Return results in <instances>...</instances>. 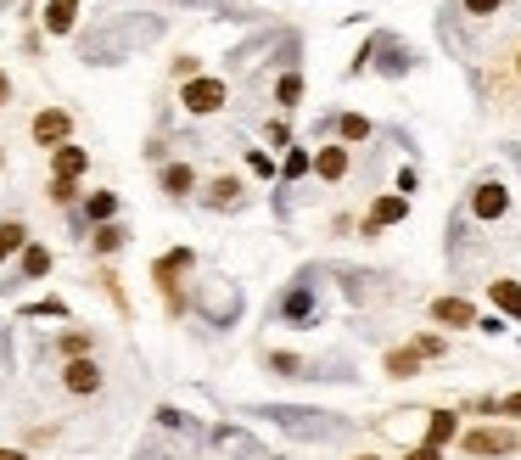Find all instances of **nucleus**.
Instances as JSON below:
<instances>
[{"mask_svg": "<svg viewBox=\"0 0 521 460\" xmlns=\"http://www.w3.org/2000/svg\"><path fill=\"white\" fill-rule=\"evenodd\" d=\"M314 174H320V180H331V186H337V180H348V146H320V152H314Z\"/></svg>", "mask_w": 521, "mask_h": 460, "instance_id": "obj_10", "label": "nucleus"}, {"mask_svg": "<svg viewBox=\"0 0 521 460\" xmlns=\"http://www.w3.org/2000/svg\"><path fill=\"white\" fill-rule=\"evenodd\" d=\"M68 130H73V118L62 113V107H51V113L34 118V141L51 146V152H57V146H68Z\"/></svg>", "mask_w": 521, "mask_h": 460, "instance_id": "obj_6", "label": "nucleus"}, {"mask_svg": "<svg viewBox=\"0 0 521 460\" xmlns=\"http://www.w3.org/2000/svg\"><path fill=\"white\" fill-rule=\"evenodd\" d=\"M180 101H185V113H219L230 101V90H225V79H191V85L180 90Z\"/></svg>", "mask_w": 521, "mask_h": 460, "instance_id": "obj_4", "label": "nucleus"}, {"mask_svg": "<svg viewBox=\"0 0 521 460\" xmlns=\"http://www.w3.org/2000/svg\"><path fill=\"white\" fill-rule=\"evenodd\" d=\"M510 214V186L505 180H477L471 186V219H482V225H493V219Z\"/></svg>", "mask_w": 521, "mask_h": 460, "instance_id": "obj_3", "label": "nucleus"}, {"mask_svg": "<svg viewBox=\"0 0 521 460\" xmlns=\"http://www.w3.org/2000/svg\"><path fill=\"white\" fill-rule=\"evenodd\" d=\"M337 135H342V141H370V118L342 113V118H337Z\"/></svg>", "mask_w": 521, "mask_h": 460, "instance_id": "obj_21", "label": "nucleus"}, {"mask_svg": "<svg viewBox=\"0 0 521 460\" xmlns=\"http://www.w3.org/2000/svg\"><path fill=\"white\" fill-rule=\"evenodd\" d=\"M6 96H12V79H6V73H0V101H6Z\"/></svg>", "mask_w": 521, "mask_h": 460, "instance_id": "obj_35", "label": "nucleus"}, {"mask_svg": "<svg viewBox=\"0 0 521 460\" xmlns=\"http://www.w3.org/2000/svg\"><path fill=\"white\" fill-rule=\"evenodd\" d=\"M493 416H521V393H510V399L493 404Z\"/></svg>", "mask_w": 521, "mask_h": 460, "instance_id": "obj_30", "label": "nucleus"}, {"mask_svg": "<svg viewBox=\"0 0 521 460\" xmlns=\"http://www.w3.org/2000/svg\"><path fill=\"white\" fill-rule=\"evenodd\" d=\"M23 247H29V230L17 225V219H6V225H0V264L12 259V253H23Z\"/></svg>", "mask_w": 521, "mask_h": 460, "instance_id": "obj_16", "label": "nucleus"}, {"mask_svg": "<svg viewBox=\"0 0 521 460\" xmlns=\"http://www.w3.org/2000/svg\"><path fill=\"white\" fill-rule=\"evenodd\" d=\"M432 320H437V326H449V331H460V326H477V309H471L465 298H437Z\"/></svg>", "mask_w": 521, "mask_h": 460, "instance_id": "obj_8", "label": "nucleus"}, {"mask_svg": "<svg viewBox=\"0 0 521 460\" xmlns=\"http://www.w3.org/2000/svg\"><path fill=\"white\" fill-rule=\"evenodd\" d=\"M191 186H197V174H191V163H169V169H163V191H169V197H185Z\"/></svg>", "mask_w": 521, "mask_h": 460, "instance_id": "obj_15", "label": "nucleus"}, {"mask_svg": "<svg viewBox=\"0 0 521 460\" xmlns=\"http://www.w3.org/2000/svg\"><path fill=\"white\" fill-rule=\"evenodd\" d=\"M269 371L275 376H314V365L297 360V354H269Z\"/></svg>", "mask_w": 521, "mask_h": 460, "instance_id": "obj_19", "label": "nucleus"}, {"mask_svg": "<svg viewBox=\"0 0 521 460\" xmlns=\"http://www.w3.org/2000/svg\"><path fill=\"white\" fill-rule=\"evenodd\" d=\"M398 219H409V197H404V191H387V197H376V202H370L365 236H376L381 225H398Z\"/></svg>", "mask_w": 521, "mask_h": 460, "instance_id": "obj_5", "label": "nucleus"}, {"mask_svg": "<svg viewBox=\"0 0 521 460\" xmlns=\"http://www.w3.org/2000/svg\"><path fill=\"white\" fill-rule=\"evenodd\" d=\"M208 202H213V208H236V202H241V180H230V174H219V180H213V186H208Z\"/></svg>", "mask_w": 521, "mask_h": 460, "instance_id": "obj_17", "label": "nucleus"}, {"mask_svg": "<svg viewBox=\"0 0 521 460\" xmlns=\"http://www.w3.org/2000/svg\"><path fill=\"white\" fill-rule=\"evenodd\" d=\"M73 197H79V186H73V180H51V202H62V208H68Z\"/></svg>", "mask_w": 521, "mask_h": 460, "instance_id": "obj_28", "label": "nucleus"}, {"mask_svg": "<svg viewBox=\"0 0 521 460\" xmlns=\"http://www.w3.org/2000/svg\"><path fill=\"white\" fill-rule=\"evenodd\" d=\"M499 6H505V0H460V12H465V17H493Z\"/></svg>", "mask_w": 521, "mask_h": 460, "instance_id": "obj_27", "label": "nucleus"}, {"mask_svg": "<svg viewBox=\"0 0 521 460\" xmlns=\"http://www.w3.org/2000/svg\"><path fill=\"white\" fill-rule=\"evenodd\" d=\"M124 247V230L118 225H96V253H118Z\"/></svg>", "mask_w": 521, "mask_h": 460, "instance_id": "obj_24", "label": "nucleus"}, {"mask_svg": "<svg viewBox=\"0 0 521 460\" xmlns=\"http://www.w3.org/2000/svg\"><path fill=\"white\" fill-rule=\"evenodd\" d=\"M90 169V152L85 146H57V180H79Z\"/></svg>", "mask_w": 521, "mask_h": 460, "instance_id": "obj_13", "label": "nucleus"}, {"mask_svg": "<svg viewBox=\"0 0 521 460\" xmlns=\"http://www.w3.org/2000/svg\"><path fill=\"white\" fill-rule=\"evenodd\" d=\"M45 270H51V253L45 247H23V281H40Z\"/></svg>", "mask_w": 521, "mask_h": 460, "instance_id": "obj_20", "label": "nucleus"}, {"mask_svg": "<svg viewBox=\"0 0 521 460\" xmlns=\"http://www.w3.org/2000/svg\"><path fill=\"white\" fill-rule=\"evenodd\" d=\"M85 348H96L90 331H68V337H62V354H73V360H85Z\"/></svg>", "mask_w": 521, "mask_h": 460, "instance_id": "obj_25", "label": "nucleus"}, {"mask_svg": "<svg viewBox=\"0 0 521 460\" xmlns=\"http://www.w3.org/2000/svg\"><path fill=\"white\" fill-rule=\"evenodd\" d=\"M460 449L465 455H477V460H505V455L521 449V438L510 427H477V432H465L460 438Z\"/></svg>", "mask_w": 521, "mask_h": 460, "instance_id": "obj_2", "label": "nucleus"}, {"mask_svg": "<svg viewBox=\"0 0 521 460\" xmlns=\"http://www.w3.org/2000/svg\"><path fill=\"white\" fill-rule=\"evenodd\" d=\"M493 309H505L510 320H521V281H488Z\"/></svg>", "mask_w": 521, "mask_h": 460, "instance_id": "obj_11", "label": "nucleus"}, {"mask_svg": "<svg viewBox=\"0 0 521 460\" xmlns=\"http://www.w3.org/2000/svg\"><path fill=\"white\" fill-rule=\"evenodd\" d=\"M157 421H163V427H185V416L174 410V404H163V410H157Z\"/></svg>", "mask_w": 521, "mask_h": 460, "instance_id": "obj_32", "label": "nucleus"}, {"mask_svg": "<svg viewBox=\"0 0 521 460\" xmlns=\"http://www.w3.org/2000/svg\"><path fill=\"white\" fill-rule=\"evenodd\" d=\"M454 438H460V416H454V410H432V416H426V444L449 449Z\"/></svg>", "mask_w": 521, "mask_h": 460, "instance_id": "obj_9", "label": "nucleus"}, {"mask_svg": "<svg viewBox=\"0 0 521 460\" xmlns=\"http://www.w3.org/2000/svg\"><path fill=\"white\" fill-rule=\"evenodd\" d=\"M415 354H421V360H443V354H449V343H443V337H437V331H421V337H415Z\"/></svg>", "mask_w": 521, "mask_h": 460, "instance_id": "obj_22", "label": "nucleus"}, {"mask_svg": "<svg viewBox=\"0 0 521 460\" xmlns=\"http://www.w3.org/2000/svg\"><path fill=\"white\" fill-rule=\"evenodd\" d=\"M381 371L393 376V382H409V376L421 371V354H415V348H393V354L381 360Z\"/></svg>", "mask_w": 521, "mask_h": 460, "instance_id": "obj_12", "label": "nucleus"}, {"mask_svg": "<svg viewBox=\"0 0 521 460\" xmlns=\"http://www.w3.org/2000/svg\"><path fill=\"white\" fill-rule=\"evenodd\" d=\"M275 320H281V326H297V331L320 326V287H314V270L297 275L292 287L275 298Z\"/></svg>", "mask_w": 521, "mask_h": 460, "instance_id": "obj_1", "label": "nucleus"}, {"mask_svg": "<svg viewBox=\"0 0 521 460\" xmlns=\"http://www.w3.org/2000/svg\"><path fill=\"white\" fill-rule=\"evenodd\" d=\"M73 12H79V0H51V6H45V29L68 34L73 29Z\"/></svg>", "mask_w": 521, "mask_h": 460, "instance_id": "obj_14", "label": "nucleus"}, {"mask_svg": "<svg viewBox=\"0 0 521 460\" xmlns=\"http://www.w3.org/2000/svg\"><path fill=\"white\" fill-rule=\"evenodd\" d=\"M0 169H6V158H0Z\"/></svg>", "mask_w": 521, "mask_h": 460, "instance_id": "obj_38", "label": "nucleus"}, {"mask_svg": "<svg viewBox=\"0 0 521 460\" xmlns=\"http://www.w3.org/2000/svg\"><path fill=\"white\" fill-rule=\"evenodd\" d=\"M0 460H29V455H23V449H0Z\"/></svg>", "mask_w": 521, "mask_h": 460, "instance_id": "obj_34", "label": "nucleus"}, {"mask_svg": "<svg viewBox=\"0 0 521 460\" xmlns=\"http://www.w3.org/2000/svg\"><path fill=\"white\" fill-rule=\"evenodd\" d=\"M85 214L96 219V225H113V214H118V197H113V191H90Z\"/></svg>", "mask_w": 521, "mask_h": 460, "instance_id": "obj_18", "label": "nucleus"}, {"mask_svg": "<svg viewBox=\"0 0 521 460\" xmlns=\"http://www.w3.org/2000/svg\"><path fill=\"white\" fill-rule=\"evenodd\" d=\"M247 163H253L258 174H275V163H269V152H247Z\"/></svg>", "mask_w": 521, "mask_h": 460, "instance_id": "obj_33", "label": "nucleus"}, {"mask_svg": "<svg viewBox=\"0 0 521 460\" xmlns=\"http://www.w3.org/2000/svg\"><path fill=\"white\" fill-rule=\"evenodd\" d=\"M174 79H185V85H191V79H197V57H174Z\"/></svg>", "mask_w": 521, "mask_h": 460, "instance_id": "obj_29", "label": "nucleus"}, {"mask_svg": "<svg viewBox=\"0 0 521 460\" xmlns=\"http://www.w3.org/2000/svg\"><path fill=\"white\" fill-rule=\"evenodd\" d=\"M62 388H68V393H101V365L96 360H68Z\"/></svg>", "mask_w": 521, "mask_h": 460, "instance_id": "obj_7", "label": "nucleus"}, {"mask_svg": "<svg viewBox=\"0 0 521 460\" xmlns=\"http://www.w3.org/2000/svg\"><path fill=\"white\" fill-rule=\"evenodd\" d=\"M404 460H443V449H432V444H415Z\"/></svg>", "mask_w": 521, "mask_h": 460, "instance_id": "obj_31", "label": "nucleus"}, {"mask_svg": "<svg viewBox=\"0 0 521 460\" xmlns=\"http://www.w3.org/2000/svg\"><path fill=\"white\" fill-rule=\"evenodd\" d=\"M309 169H314V158L303 146H292V152H286V180H297V174H309Z\"/></svg>", "mask_w": 521, "mask_h": 460, "instance_id": "obj_26", "label": "nucleus"}, {"mask_svg": "<svg viewBox=\"0 0 521 460\" xmlns=\"http://www.w3.org/2000/svg\"><path fill=\"white\" fill-rule=\"evenodd\" d=\"M516 73H521V51H516Z\"/></svg>", "mask_w": 521, "mask_h": 460, "instance_id": "obj_37", "label": "nucleus"}, {"mask_svg": "<svg viewBox=\"0 0 521 460\" xmlns=\"http://www.w3.org/2000/svg\"><path fill=\"white\" fill-rule=\"evenodd\" d=\"M353 460H381V455H353Z\"/></svg>", "mask_w": 521, "mask_h": 460, "instance_id": "obj_36", "label": "nucleus"}, {"mask_svg": "<svg viewBox=\"0 0 521 460\" xmlns=\"http://www.w3.org/2000/svg\"><path fill=\"white\" fill-rule=\"evenodd\" d=\"M275 101H281V107H297V101H303V79H297V73H281V85H275Z\"/></svg>", "mask_w": 521, "mask_h": 460, "instance_id": "obj_23", "label": "nucleus"}]
</instances>
